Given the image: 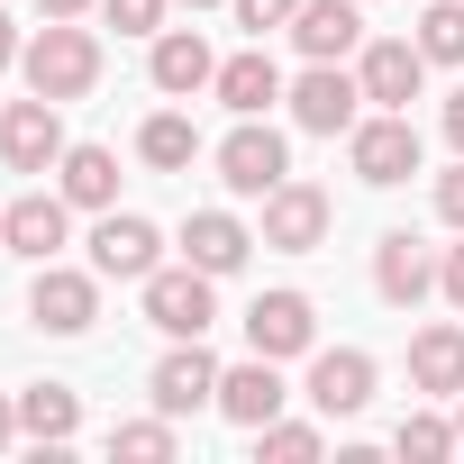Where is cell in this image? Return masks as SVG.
<instances>
[{
	"mask_svg": "<svg viewBox=\"0 0 464 464\" xmlns=\"http://www.w3.org/2000/svg\"><path fill=\"white\" fill-rule=\"evenodd\" d=\"M19 73H28V92H46V101H82V92L101 82V37H92L82 19H46V28L19 46Z\"/></svg>",
	"mask_w": 464,
	"mask_h": 464,
	"instance_id": "1",
	"label": "cell"
},
{
	"mask_svg": "<svg viewBox=\"0 0 464 464\" xmlns=\"http://www.w3.org/2000/svg\"><path fill=\"white\" fill-rule=\"evenodd\" d=\"M346 164H355V182H373V191L410 182V173H419V128H410V110L355 119V128H346Z\"/></svg>",
	"mask_w": 464,
	"mask_h": 464,
	"instance_id": "2",
	"label": "cell"
},
{
	"mask_svg": "<svg viewBox=\"0 0 464 464\" xmlns=\"http://www.w3.org/2000/svg\"><path fill=\"white\" fill-rule=\"evenodd\" d=\"M218 182L237 191V200H265L274 182H292V146H283V128H265V119H237L218 137Z\"/></svg>",
	"mask_w": 464,
	"mask_h": 464,
	"instance_id": "3",
	"label": "cell"
},
{
	"mask_svg": "<svg viewBox=\"0 0 464 464\" xmlns=\"http://www.w3.org/2000/svg\"><path fill=\"white\" fill-rule=\"evenodd\" d=\"M0 164L10 173H55L64 164V101L28 92V101L0 110Z\"/></svg>",
	"mask_w": 464,
	"mask_h": 464,
	"instance_id": "4",
	"label": "cell"
},
{
	"mask_svg": "<svg viewBox=\"0 0 464 464\" xmlns=\"http://www.w3.org/2000/svg\"><path fill=\"white\" fill-rule=\"evenodd\" d=\"M283 110H292V128H310V137H346V128L364 119V82H355L346 64H310V73L283 92Z\"/></svg>",
	"mask_w": 464,
	"mask_h": 464,
	"instance_id": "5",
	"label": "cell"
},
{
	"mask_svg": "<svg viewBox=\"0 0 464 464\" xmlns=\"http://www.w3.org/2000/svg\"><path fill=\"white\" fill-rule=\"evenodd\" d=\"M218 274H200V265H155L146 274V328H164V337H200L209 319H218V292H209Z\"/></svg>",
	"mask_w": 464,
	"mask_h": 464,
	"instance_id": "6",
	"label": "cell"
},
{
	"mask_svg": "<svg viewBox=\"0 0 464 464\" xmlns=\"http://www.w3.org/2000/svg\"><path fill=\"white\" fill-rule=\"evenodd\" d=\"M218 373H227V364H218V355H209L200 337H173V355H164V364L146 373V401H155L164 419H191V410H218Z\"/></svg>",
	"mask_w": 464,
	"mask_h": 464,
	"instance_id": "7",
	"label": "cell"
},
{
	"mask_svg": "<svg viewBox=\"0 0 464 464\" xmlns=\"http://www.w3.org/2000/svg\"><path fill=\"white\" fill-rule=\"evenodd\" d=\"M155 265H164V227L137 218V209H101V227H92V274H101V283H146Z\"/></svg>",
	"mask_w": 464,
	"mask_h": 464,
	"instance_id": "8",
	"label": "cell"
},
{
	"mask_svg": "<svg viewBox=\"0 0 464 464\" xmlns=\"http://www.w3.org/2000/svg\"><path fill=\"white\" fill-rule=\"evenodd\" d=\"M328 218H337V200H328L319 182H274V191H265V237H256V246L310 256V246H328Z\"/></svg>",
	"mask_w": 464,
	"mask_h": 464,
	"instance_id": "9",
	"label": "cell"
},
{
	"mask_svg": "<svg viewBox=\"0 0 464 464\" xmlns=\"http://www.w3.org/2000/svg\"><path fill=\"white\" fill-rule=\"evenodd\" d=\"M28 319H37L46 337H82V328L101 319V274H73V265H37V283H28Z\"/></svg>",
	"mask_w": 464,
	"mask_h": 464,
	"instance_id": "10",
	"label": "cell"
},
{
	"mask_svg": "<svg viewBox=\"0 0 464 464\" xmlns=\"http://www.w3.org/2000/svg\"><path fill=\"white\" fill-rule=\"evenodd\" d=\"M355 82H364V101H373V110H410V101H419V82H428L419 37H373V46H355Z\"/></svg>",
	"mask_w": 464,
	"mask_h": 464,
	"instance_id": "11",
	"label": "cell"
},
{
	"mask_svg": "<svg viewBox=\"0 0 464 464\" xmlns=\"http://www.w3.org/2000/svg\"><path fill=\"white\" fill-rule=\"evenodd\" d=\"M373 382H382V373H373V355H364V346H319L301 392H310V410H319V419H355V410L373 401Z\"/></svg>",
	"mask_w": 464,
	"mask_h": 464,
	"instance_id": "12",
	"label": "cell"
},
{
	"mask_svg": "<svg viewBox=\"0 0 464 464\" xmlns=\"http://www.w3.org/2000/svg\"><path fill=\"white\" fill-rule=\"evenodd\" d=\"M64 227H73V200H64V191H19L10 209H0V246L28 256V265H55Z\"/></svg>",
	"mask_w": 464,
	"mask_h": 464,
	"instance_id": "13",
	"label": "cell"
},
{
	"mask_svg": "<svg viewBox=\"0 0 464 464\" xmlns=\"http://www.w3.org/2000/svg\"><path fill=\"white\" fill-rule=\"evenodd\" d=\"M246 346L256 355H310L319 346V310H310V292H256V310H246Z\"/></svg>",
	"mask_w": 464,
	"mask_h": 464,
	"instance_id": "14",
	"label": "cell"
},
{
	"mask_svg": "<svg viewBox=\"0 0 464 464\" xmlns=\"http://www.w3.org/2000/svg\"><path fill=\"white\" fill-rule=\"evenodd\" d=\"M292 46L310 64H346L364 46V0H301L292 10Z\"/></svg>",
	"mask_w": 464,
	"mask_h": 464,
	"instance_id": "15",
	"label": "cell"
},
{
	"mask_svg": "<svg viewBox=\"0 0 464 464\" xmlns=\"http://www.w3.org/2000/svg\"><path fill=\"white\" fill-rule=\"evenodd\" d=\"M146 73H155V92H164V101H191V92H209V82H218V55H209V37H200V28H155Z\"/></svg>",
	"mask_w": 464,
	"mask_h": 464,
	"instance_id": "16",
	"label": "cell"
},
{
	"mask_svg": "<svg viewBox=\"0 0 464 464\" xmlns=\"http://www.w3.org/2000/svg\"><path fill=\"white\" fill-rule=\"evenodd\" d=\"M283 364L274 355H246V364H227L218 373V419H237V428H265V419H283Z\"/></svg>",
	"mask_w": 464,
	"mask_h": 464,
	"instance_id": "17",
	"label": "cell"
},
{
	"mask_svg": "<svg viewBox=\"0 0 464 464\" xmlns=\"http://www.w3.org/2000/svg\"><path fill=\"white\" fill-rule=\"evenodd\" d=\"M373 292H382L392 310H419V301L437 292V256L410 237V227H392V237L373 246Z\"/></svg>",
	"mask_w": 464,
	"mask_h": 464,
	"instance_id": "18",
	"label": "cell"
},
{
	"mask_svg": "<svg viewBox=\"0 0 464 464\" xmlns=\"http://www.w3.org/2000/svg\"><path fill=\"white\" fill-rule=\"evenodd\" d=\"M209 92L237 110V119H265V110H274L292 82H283V64H274L265 46H246V55H227V64H218V82H209Z\"/></svg>",
	"mask_w": 464,
	"mask_h": 464,
	"instance_id": "19",
	"label": "cell"
},
{
	"mask_svg": "<svg viewBox=\"0 0 464 464\" xmlns=\"http://www.w3.org/2000/svg\"><path fill=\"white\" fill-rule=\"evenodd\" d=\"M246 256H256L246 218H227V209H191V227H182V265H200V274H237Z\"/></svg>",
	"mask_w": 464,
	"mask_h": 464,
	"instance_id": "20",
	"label": "cell"
},
{
	"mask_svg": "<svg viewBox=\"0 0 464 464\" xmlns=\"http://www.w3.org/2000/svg\"><path fill=\"white\" fill-rule=\"evenodd\" d=\"M410 382H419V392H437V401H455V392H464V328H455V319H437V328H419V337H410Z\"/></svg>",
	"mask_w": 464,
	"mask_h": 464,
	"instance_id": "21",
	"label": "cell"
},
{
	"mask_svg": "<svg viewBox=\"0 0 464 464\" xmlns=\"http://www.w3.org/2000/svg\"><path fill=\"white\" fill-rule=\"evenodd\" d=\"M55 191H64L73 209H119V155H110V146H64Z\"/></svg>",
	"mask_w": 464,
	"mask_h": 464,
	"instance_id": "22",
	"label": "cell"
},
{
	"mask_svg": "<svg viewBox=\"0 0 464 464\" xmlns=\"http://www.w3.org/2000/svg\"><path fill=\"white\" fill-rule=\"evenodd\" d=\"M19 428H28L37 446H73V428H82V392H64V382H28V392H19Z\"/></svg>",
	"mask_w": 464,
	"mask_h": 464,
	"instance_id": "23",
	"label": "cell"
},
{
	"mask_svg": "<svg viewBox=\"0 0 464 464\" xmlns=\"http://www.w3.org/2000/svg\"><path fill=\"white\" fill-rule=\"evenodd\" d=\"M137 155H146L155 173H191V155H200V128H191L182 110H155V119L137 128Z\"/></svg>",
	"mask_w": 464,
	"mask_h": 464,
	"instance_id": "24",
	"label": "cell"
},
{
	"mask_svg": "<svg viewBox=\"0 0 464 464\" xmlns=\"http://www.w3.org/2000/svg\"><path fill=\"white\" fill-rule=\"evenodd\" d=\"M392 446H401L410 464H446V455H455V419H437V410H410V419L392 428Z\"/></svg>",
	"mask_w": 464,
	"mask_h": 464,
	"instance_id": "25",
	"label": "cell"
},
{
	"mask_svg": "<svg viewBox=\"0 0 464 464\" xmlns=\"http://www.w3.org/2000/svg\"><path fill=\"white\" fill-rule=\"evenodd\" d=\"M419 55H428V64H464V0H428V19H419Z\"/></svg>",
	"mask_w": 464,
	"mask_h": 464,
	"instance_id": "26",
	"label": "cell"
},
{
	"mask_svg": "<svg viewBox=\"0 0 464 464\" xmlns=\"http://www.w3.org/2000/svg\"><path fill=\"white\" fill-rule=\"evenodd\" d=\"M110 455H128V464H164L173 455V419L155 410V419H119L110 428Z\"/></svg>",
	"mask_w": 464,
	"mask_h": 464,
	"instance_id": "27",
	"label": "cell"
},
{
	"mask_svg": "<svg viewBox=\"0 0 464 464\" xmlns=\"http://www.w3.org/2000/svg\"><path fill=\"white\" fill-rule=\"evenodd\" d=\"M256 455H274V464H310V455H319V428H301V419H265V428H256Z\"/></svg>",
	"mask_w": 464,
	"mask_h": 464,
	"instance_id": "28",
	"label": "cell"
},
{
	"mask_svg": "<svg viewBox=\"0 0 464 464\" xmlns=\"http://www.w3.org/2000/svg\"><path fill=\"white\" fill-rule=\"evenodd\" d=\"M227 10H237V28H246V37L265 46L274 28H292V10H301V0H227Z\"/></svg>",
	"mask_w": 464,
	"mask_h": 464,
	"instance_id": "29",
	"label": "cell"
},
{
	"mask_svg": "<svg viewBox=\"0 0 464 464\" xmlns=\"http://www.w3.org/2000/svg\"><path fill=\"white\" fill-rule=\"evenodd\" d=\"M101 19H110L119 37H155V28H164V0H101Z\"/></svg>",
	"mask_w": 464,
	"mask_h": 464,
	"instance_id": "30",
	"label": "cell"
},
{
	"mask_svg": "<svg viewBox=\"0 0 464 464\" xmlns=\"http://www.w3.org/2000/svg\"><path fill=\"white\" fill-rule=\"evenodd\" d=\"M437 218H446L455 237H464V155H455V164L437 173Z\"/></svg>",
	"mask_w": 464,
	"mask_h": 464,
	"instance_id": "31",
	"label": "cell"
},
{
	"mask_svg": "<svg viewBox=\"0 0 464 464\" xmlns=\"http://www.w3.org/2000/svg\"><path fill=\"white\" fill-rule=\"evenodd\" d=\"M437 292L464 310V246H446V256H437Z\"/></svg>",
	"mask_w": 464,
	"mask_h": 464,
	"instance_id": "32",
	"label": "cell"
},
{
	"mask_svg": "<svg viewBox=\"0 0 464 464\" xmlns=\"http://www.w3.org/2000/svg\"><path fill=\"white\" fill-rule=\"evenodd\" d=\"M446 146L464 155V92H446Z\"/></svg>",
	"mask_w": 464,
	"mask_h": 464,
	"instance_id": "33",
	"label": "cell"
},
{
	"mask_svg": "<svg viewBox=\"0 0 464 464\" xmlns=\"http://www.w3.org/2000/svg\"><path fill=\"white\" fill-rule=\"evenodd\" d=\"M37 10H46V19H92L101 0H37Z\"/></svg>",
	"mask_w": 464,
	"mask_h": 464,
	"instance_id": "34",
	"label": "cell"
},
{
	"mask_svg": "<svg viewBox=\"0 0 464 464\" xmlns=\"http://www.w3.org/2000/svg\"><path fill=\"white\" fill-rule=\"evenodd\" d=\"M19 437H28V428H19V401H0V455H10Z\"/></svg>",
	"mask_w": 464,
	"mask_h": 464,
	"instance_id": "35",
	"label": "cell"
},
{
	"mask_svg": "<svg viewBox=\"0 0 464 464\" xmlns=\"http://www.w3.org/2000/svg\"><path fill=\"white\" fill-rule=\"evenodd\" d=\"M0 64H19V28L10 19H0Z\"/></svg>",
	"mask_w": 464,
	"mask_h": 464,
	"instance_id": "36",
	"label": "cell"
},
{
	"mask_svg": "<svg viewBox=\"0 0 464 464\" xmlns=\"http://www.w3.org/2000/svg\"><path fill=\"white\" fill-rule=\"evenodd\" d=\"M455 446H464V392H455Z\"/></svg>",
	"mask_w": 464,
	"mask_h": 464,
	"instance_id": "37",
	"label": "cell"
},
{
	"mask_svg": "<svg viewBox=\"0 0 464 464\" xmlns=\"http://www.w3.org/2000/svg\"><path fill=\"white\" fill-rule=\"evenodd\" d=\"M191 10H218V0H191Z\"/></svg>",
	"mask_w": 464,
	"mask_h": 464,
	"instance_id": "38",
	"label": "cell"
}]
</instances>
